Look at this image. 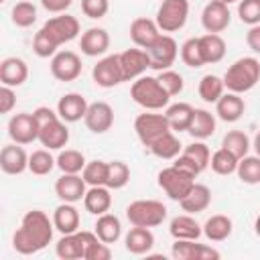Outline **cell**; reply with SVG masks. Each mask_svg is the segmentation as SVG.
<instances>
[{
    "label": "cell",
    "instance_id": "cell-1",
    "mask_svg": "<svg viewBox=\"0 0 260 260\" xmlns=\"http://www.w3.org/2000/svg\"><path fill=\"white\" fill-rule=\"evenodd\" d=\"M53 230L55 223L45 211L30 209L22 215L20 228H16V232L12 234V248L22 256L37 254L51 244Z\"/></svg>",
    "mask_w": 260,
    "mask_h": 260
},
{
    "label": "cell",
    "instance_id": "cell-2",
    "mask_svg": "<svg viewBox=\"0 0 260 260\" xmlns=\"http://www.w3.org/2000/svg\"><path fill=\"white\" fill-rule=\"evenodd\" d=\"M258 81H260V61L256 57H242L234 61L223 75L225 89L234 93H246Z\"/></svg>",
    "mask_w": 260,
    "mask_h": 260
},
{
    "label": "cell",
    "instance_id": "cell-3",
    "mask_svg": "<svg viewBox=\"0 0 260 260\" xmlns=\"http://www.w3.org/2000/svg\"><path fill=\"white\" fill-rule=\"evenodd\" d=\"M130 98L138 106H142L144 110H160L171 100V95L165 91V87L160 85V81L156 77H150V75H140L132 83Z\"/></svg>",
    "mask_w": 260,
    "mask_h": 260
},
{
    "label": "cell",
    "instance_id": "cell-4",
    "mask_svg": "<svg viewBox=\"0 0 260 260\" xmlns=\"http://www.w3.org/2000/svg\"><path fill=\"white\" fill-rule=\"evenodd\" d=\"M126 219L132 225L156 228L167 219V207L156 199H136L126 207Z\"/></svg>",
    "mask_w": 260,
    "mask_h": 260
},
{
    "label": "cell",
    "instance_id": "cell-5",
    "mask_svg": "<svg viewBox=\"0 0 260 260\" xmlns=\"http://www.w3.org/2000/svg\"><path fill=\"white\" fill-rule=\"evenodd\" d=\"M193 185H195V177L187 175L185 171L177 169L175 165L173 167H167V169H162L158 173V187L173 201H179L181 203V199L187 197V193L193 189Z\"/></svg>",
    "mask_w": 260,
    "mask_h": 260
},
{
    "label": "cell",
    "instance_id": "cell-6",
    "mask_svg": "<svg viewBox=\"0 0 260 260\" xmlns=\"http://www.w3.org/2000/svg\"><path fill=\"white\" fill-rule=\"evenodd\" d=\"M189 16V0H162L156 10V24L162 32H177Z\"/></svg>",
    "mask_w": 260,
    "mask_h": 260
},
{
    "label": "cell",
    "instance_id": "cell-7",
    "mask_svg": "<svg viewBox=\"0 0 260 260\" xmlns=\"http://www.w3.org/2000/svg\"><path fill=\"white\" fill-rule=\"evenodd\" d=\"M98 238L95 232L77 230L73 234H63V238L55 244V254L61 260H79L85 258V248Z\"/></svg>",
    "mask_w": 260,
    "mask_h": 260
},
{
    "label": "cell",
    "instance_id": "cell-8",
    "mask_svg": "<svg viewBox=\"0 0 260 260\" xmlns=\"http://www.w3.org/2000/svg\"><path fill=\"white\" fill-rule=\"evenodd\" d=\"M134 130H136L138 140L148 148L158 136H162L165 132H169L171 126H169V120H167L165 114L144 112V114H138V116H136V120H134Z\"/></svg>",
    "mask_w": 260,
    "mask_h": 260
},
{
    "label": "cell",
    "instance_id": "cell-9",
    "mask_svg": "<svg viewBox=\"0 0 260 260\" xmlns=\"http://www.w3.org/2000/svg\"><path fill=\"white\" fill-rule=\"evenodd\" d=\"M148 59H150V69L154 71H165L171 69V65L175 63L177 55H179V47L177 41L171 35H160L150 47L144 49Z\"/></svg>",
    "mask_w": 260,
    "mask_h": 260
},
{
    "label": "cell",
    "instance_id": "cell-10",
    "mask_svg": "<svg viewBox=\"0 0 260 260\" xmlns=\"http://www.w3.org/2000/svg\"><path fill=\"white\" fill-rule=\"evenodd\" d=\"M41 28L45 30V35H47L57 47H61L63 43H69V41H73V39L79 35V20H77L75 16L63 12V14H59V16L49 18Z\"/></svg>",
    "mask_w": 260,
    "mask_h": 260
},
{
    "label": "cell",
    "instance_id": "cell-11",
    "mask_svg": "<svg viewBox=\"0 0 260 260\" xmlns=\"http://www.w3.org/2000/svg\"><path fill=\"white\" fill-rule=\"evenodd\" d=\"M91 77H93V83L98 87H104V89L122 83L124 81V73H122V65H120V55H106V57H102L93 65Z\"/></svg>",
    "mask_w": 260,
    "mask_h": 260
},
{
    "label": "cell",
    "instance_id": "cell-12",
    "mask_svg": "<svg viewBox=\"0 0 260 260\" xmlns=\"http://www.w3.org/2000/svg\"><path fill=\"white\" fill-rule=\"evenodd\" d=\"M8 136L12 142L22 144V146L39 140V124H37L35 114H28V112L14 114L8 120Z\"/></svg>",
    "mask_w": 260,
    "mask_h": 260
},
{
    "label": "cell",
    "instance_id": "cell-13",
    "mask_svg": "<svg viewBox=\"0 0 260 260\" xmlns=\"http://www.w3.org/2000/svg\"><path fill=\"white\" fill-rule=\"evenodd\" d=\"M51 75L57 81H73L81 75V59L75 51H57L51 57Z\"/></svg>",
    "mask_w": 260,
    "mask_h": 260
},
{
    "label": "cell",
    "instance_id": "cell-14",
    "mask_svg": "<svg viewBox=\"0 0 260 260\" xmlns=\"http://www.w3.org/2000/svg\"><path fill=\"white\" fill-rule=\"evenodd\" d=\"M59 116L51 118L49 122L39 126V142L49 150H61L69 142V130Z\"/></svg>",
    "mask_w": 260,
    "mask_h": 260
},
{
    "label": "cell",
    "instance_id": "cell-15",
    "mask_svg": "<svg viewBox=\"0 0 260 260\" xmlns=\"http://www.w3.org/2000/svg\"><path fill=\"white\" fill-rule=\"evenodd\" d=\"M171 254L175 260H217L221 254L205 244H197V240H175Z\"/></svg>",
    "mask_w": 260,
    "mask_h": 260
},
{
    "label": "cell",
    "instance_id": "cell-16",
    "mask_svg": "<svg viewBox=\"0 0 260 260\" xmlns=\"http://www.w3.org/2000/svg\"><path fill=\"white\" fill-rule=\"evenodd\" d=\"M85 185L87 183L83 181V177L79 173H63L55 181V195L65 203H77L87 193Z\"/></svg>",
    "mask_w": 260,
    "mask_h": 260
},
{
    "label": "cell",
    "instance_id": "cell-17",
    "mask_svg": "<svg viewBox=\"0 0 260 260\" xmlns=\"http://www.w3.org/2000/svg\"><path fill=\"white\" fill-rule=\"evenodd\" d=\"M83 122L93 134H104L114 126V110L108 102H93L89 104Z\"/></svg>",
    "mask_w": 260,
    "mask_h": 260
},
{
    "label": "cell",
    "instance_id": "cell-18",
    "mask_svg": "<svg viewBox=\"0 0 260 260\" xmlns=\"http://www.w3.org/2000/svg\"><path fill=\"white\" fill-rule=\"evenodd\" d=\"M230 20H232V14H230V8L228 4L223 2H213L209 0L201 12V24L207 32H221L230 26Z\"/></svg>",
    "mask_w": 260,
    "mask_h": 260
},
{
    "label": "cell",
    "instance_id": "cell-19",
    "mask_svg": "<svg viewBox=\"0 0 260 260\" xmlns=\"http://www.w3.org/2000/svg\"><path fill=\"white\" fill-rule=\"evenodd\" d=\"M120 65H122V73H124V81H132L138 79L140 75H144V71L150 67V59L146 55L144 49H126L120 53Z\"/></svg>",
    "mask_w": 260,
    "mask_h": 260
},
{
    "label": "cell",
    "instance_id": "cell-20",
    "mask_svg": "<svg viewBox=\"0 0 260 260\" xmlns=\"http://www.w3.org/2000/svg\"><path fill=\"white\" fill-rule=\"evenodd\" d=\"M87 108H89L87 100L77 91H69V93L61 95V100L57 102V114L67 124H73V122H79L81 118H85Z\"/></svg>",
    "mask_w": 260,
    "mask_h": 260
},
{
    "label": "cell",
    "instance_id": "cell-21",
    "mask_svg": "<svg viewBox=\"0 0 260 260\" xmlns=\"http://www.w3.org/2000/svg\"><path fill=\"white\" fill-rule=\"evenodd\" d=\"M0 169L6 175H20L28 169V154L22 144H6L0 150Z\"/></svg>",
    "mask_w": 260,
    "mask_h": 260
},
{
    "label": "cell",
    "instance_id": "cell-22",
    "mask_svg": "<svg viewBox=\"0 0 260 260\" xmlns=\"http://www.w3.org/2000/svg\"><path fill=\"white\" fill-rule=\"evenodd\" d=\"M160 37V28L156 24V20L146 18V16H138L130 22V39L136 47L146 49L150 47L156 39Z\"/></svg>",
    "mask_w": 260,
    "mask_h": 260
},
{
    "label": "cell",
    "instance_id": "cell-23",
    "mask_svg": "<svg viewBox=\"0 0 260 260\" xmlns=\"http://www.w3.org/2000/svg\"><path fill=\"white\" fill-rule=\"evenodd\" d=\"M79 49L83 55L87 57H100L110 49V35L106 28L100 26H91L81 35L79 41Z\"/></svg>",
    "mask_w": 260,
    "mask_h": 260
},
{
    "label": "cell",
    "instance_id": "cell-24",
    "mask_svg": "<svg viewBox=\"0 0 260 260\" xmlns=\"http://www.w3.org/2000/svg\"><path fill=\"white\" fill-rule=\"evenodd\" d=\"M28 79V65L20 57H6L0 63V81L2 85L18 87Z\"/></svg>",
    "mask_w": 260,
    "mask_h": 260
},
{
    "label": "cell",
    "instance_id": "cell-25",
    "mask_svg": "<svg viewBox=\"0 0 260 260\" xmlns=\"http://www.w3.org/2000/svg\"><path fill=\"white\" fill-rule=\"evenodd\" d=\"M246 112V102L240 98V93L228 91L215 102V114L223 122H238Z\"/></svg>",
    "mask_w": 260,
    "mask_h": 260
},
{
    "label": "cell",
    "instance_id": "cell-26",
    "mask_svg": "<svg viewBox=\"0 0 260 260\" xmlns=\"http://www.w3.org/2000/svg\"><path fill=\"white\" fill-rule=\"evenodd\" d=\"M124 246L130 254H148L154 246V234L150 232V228H142V225H132L124 238Z\"/></svg>",
    "mask_w": 260,
    "mask_h": 260
},
{
    "label": "cell",
    "instance_id": "cell-27",
    "mask_svg": "<svg viewBox=\"0 0 260 260\" xmlns=\"http://www.w3.org/2000/svg\"><path fill=\"white\" fill-rule=\"evenodd\" d=\"M83 207L85 211H89L91 215H102V213H108L110 207H112V195H110V187L106 185H95V187H89L85 197H83Z\"/></svg>",
    "mask_w": 260,
    "mask_h": 260
},
{
    "label": "cell",
    "instance_id": "cell-28",
    "mask_svg": "<svg viewBox=\"0 0 260 260\" xmlns=\"http://www.w3.org/2000/svg\"><path fill=\"white\" fill-rule=\"evenodd\" d=\"M79 211L73 203H65L61 201V205L55 207L53 211V223H55V230L61 232V234H73L79 230Z\"/></svg>",
    "mask_w": 260,
    "mask_h": 260
},
{
    "label": "cell",
    "instance_id": "cell-29",
    "mask_svg": "<svg viewBox=\"0 0 260 260\" xmlns=\"http://www.w3.org/2000/svg\"><path fill=\"white\" fill-rule=\"evenodd\" d=\"M169 232L175 240H199V236L203 234V228L197 223V219L191 213H183L171 219Z\"/></svg>",
    "mask_w": 260,
    "mask_h": 260
},
{
    "label": "cell",
    "instance_id": "cell-30",
    "mask_svg": "<svg viewBox=\"0 0 260 260\" xmlns=\"http://www.w3.org/2000/svg\"><path fill=\"white\" fill-rule=\"evenodd\" d=\"M193 112L195 108L187 102H177V104H171L165 112L167 120H169V126L171 130H177V132H187L189 130V124L193 120Z\"/></svg>",
    "mask_w": 260,
    "mask_h": 260
},
{
    "label": "cell",
    "instance_id": "cell-31",
    "mask_svg": "<svg viewBox=\"0 0 260 260\" xmlns=\"http://www.w3.org/2000/svg\"><path fill=\"white\" fill-rule=\"evenodd\" d=\"M209 203H211V189L201 183H195L193 189L187 193V197L181 199V207L187 213H201L209 207Z\"/></svg>",
    "mask_w": 260,
    "mask_h": 260
},
{
    "label": "cell",
    "instance_id": "cell-32",
    "mask_svg": "<svg viewBox=\"0 0 260 260\" xmlns=\"http://www.w3.org/2000/svg\"><path fill=\"white\" fill-rule=\"evenodd\" d=\"M195 140H205L215 132V116L203 108H195L193 112V120L189 124L187 130Z\"/></svg>",
    "mask_w": 260,
    "mask_h": 260
},
{
    "label": "cell",
    "instance_id": "cell-33",
    "mask_svg": "<svg viewBox=\"0 0 260 260\" xmlns=\"http://www.w3.org/2000/svg\"><path fill=\"white\" fill-rule=\"evenodd\" d=\"M93 232L98 234V238L106 244H114L120 240L122 236V223L118 219V215L114 213H102L98 215L95 219V225H93Z\"/></svg>",
    "mask_w": 260,
    "mask_h": 260
},
{
    "label": "cell",
    "instance_id": "cell-34",
    "mask_svg": "<svg viewBox=\"0 0 260 260\" xmlns=\"http://www.w3.org/2000/svg\"><path fill=\"white\" fill-rule=\"evenodd\" d=\"M199 47H201V55H203L205 65L207 63H219L225 57V41L217 32H207V35L199 37Z\"/></svg>",
    "mask_w": 260,
    "mask_h": 260
},
{
    "label": "cell",
    "instance_id": "cell-35",
    "mask_svg": "<svg viewBox=\"0 0 260 260\" xmlns=\"http://www.w3.org/2000/svg\"><path fill=\"white\" fill-rule=\"evenodd\" d=\"M232 230H234V221L228 217V215H221V213H215L211 215L205 223H203V236L211 242H223L232 236Z\"/></svg>",
    "mask_w": 260,
    "mask_h": 260
},
{
    "label": "cell",
    "instance_id": "cell-36",
    "mask_svg": "<svg viewBox=\"0 0 260 260\" xmlns=\"http://www.w3.org/2000/svg\"><path fill=\"white\" fill-rule=\"evenodd\" d=\"M148 150H150L154 156H158V158L171 160V158H177V156L181 154L183 144H181L179 138L173 134V130H169V132H165L162 136H158V138L148 146Z\"/></svg>",
    "mask_w": 260,
    "mask_h": 260
},
{
    "label": "cell",
    "instance_id": "cell-37",
    "mask_svg": "<svg viewBox=\"0 0 260 260\" xmlns=\"http://www.w3.org/2000/svg\"><path fill=\"white\" fill-rule=\"evenodd\" d=\"M197 91H199V98H201L203 102H207V104H215V102L223 95V91H225L223 77H217V75H213V73L203 75V77L199 79V87H197Z\"/></svg>",
    "mask_w": 260,
    "mask_h": 260
},
{
    "label": "cell",
    "instance_id": "cell-38",
    "mask_svg": "<svg viewBox=\"0 0 260 260\" xmlns=\"http://www.w3.org/2000/svg\"><path fill=\"white\" fill-rule=\"evenodd\" d=\"M238 162H240V158L234 152H230L228 148H223V146L217 148L211 154V158H209V167L217 175H232V173H236Z\"/></svg>",
    "mask_w": 260,
    "mask_h": 260
},
{
    "label": "cell",
    "instance_id": "cell-39",
    "mask_svg": "<svg viewBox=\"0 0 260 260\" xmlns=\"http://www.w3.org/2000/svg\"><path fill=\"white\" fill-rule=\"evenodd\" d=\"M236 175L246 185H258L260 183V156L258 154H254V156H250V154L242 156L240 162H238Z\"/></svg>",
    "mask_w": 260,
    "mask_h": 260
},
{
    "label": "cell",
    "instance_id": "cell-40",
    "mask_svg": "<svg viewBox=\"0 0 260 260\" xmlns=\"http://www.w3.org/2000/svg\"><path fill=\"white\" fill-rule=\"evenodd\" d=\"M55 167H57V158H53L49 148H39L28 154V171L32 175H39V177L49 175Z\"/></svg>",
    "mask_w": 260,
    "mask_h": 260
},
{
    "label": "cell",
    "instance_id": "cell-41",
    "mask_svg": "<svg viewBox=\"0 0 260 260\" xmlns=\"http://www.w3.org/2000/svg\"><path fill=\"white\" fill-rule=\"evenodd\" d=\"M221 146L228 148L230 152H234L238 158H242V156L248 154L252 142H250V138H248L246 132H242V130H230V132H225V136L221 138Z\"/></svg>",
    "mask_w": 260,
    "mask_h": 260
},
{
    "label": "cell",
    "instance_id": "cell-42",
    "mask_svg": "<svg viewBox=\"0 0 260 260\" xmlns=\"http://www.w3.org/2000/svg\"><path fill=\"white\" fill-rule=\"evenodd\" d=\"M85 162L87 160H85L83 152L75 150V148H65L57 156V167L61 169V173H81Z\"/></svg>",
    "mask_w": 260,
    "mask_h": 260
},
{
    "label": "cell",
    "instance_id": "cell-43",
    "mask_svg": "<svg viewBox=\"0 0 260 260\" xmlns=\"http://www.w3.org/2000/svg\"><path fill=\"white\" fill-rule=\"evenodd\" d=\"M10 18H12V22H14L16 26L28 28V26H32V24L37 22V6H35L32 2L20 0V2H16V4L12 6Z\"/></svg>",
    "mask_w": 260,
    "mask_h": 260
},
{
    "label": "cell",
    "instance_id": "cell-44",
    "mask_svg": "<svg viewBox=\"0 0 260 260\" xmlns=\"http://www.w3.org/2000/svg\"><path fill=\"white\" fill-rule=\"evenodd\" d=\"M81 177L89 187L106 185V181H108V162L106 160H89V162H85V167L81 171Z\"/></svg>",
    "mask_w": 260,
    "mask_h": 260
},
{
    "label": "cell",
    "instance_id": "cell-45",
    "mask_svg": "<svg viewBox=\"0 0 260 260\" xmlns=\"http://www.w3.org/2000/svg\"><path fill=\"white\" fill-rule=\"evenodd\" d=\"M130 181V167L122 160H110L108 162V181L106 187L110 189H122Z\"/></svg>",
    "mask_w": 260,
    "mask_h": 260
},
{
    "label": "cell",
    "instance_id": "cell-46",
    "mask_svg": "<svg viewBox=\"0 0 260 260\" xmlns=\"http://www.w3.org/2000/svg\"><path fill=\"white\" fill-rule=\"evenodd\" d=\"M181 61L193 69L205 65L203 55H201V47H199V37H191L181 45Z\"/></svg>",
    "mask_w": 260,
    "mask_h": 260
},
{
    "label": "cell",
    "instance_id": "cell-47",
    "mask_svg": "<svg viewBox=\"0 0 260 260\" xmlns=\"http://www.w3.org/2000/svg\"><path fill=\"white\" fill-rule=\"evenodd\" d=\"M181 154H185V156H189L199 169H201V173L209 167V158H211V152H209V146L205 144V142H201V140H195V142H191V144H187L183 150H181Z\"/></svg>",
    "mask_w": 260,
    "mask_h": 260
},
{
    "label": "cell",
    "instance_id": "cell-48",
    "mask_svg": "<svg viewBox=\"0 0 260 260\" xmlns=\"http://www.w3.org/2000/svg\"><path fill=\"white\" fill-rule=\"evenodd\" d=\"M156 79L160 81V85L165 87V91L173 98V95H179L185 87V81H183V75L173 71V69H165V71H158Z\"/></svg>",
    "mask_w": 260,
    "mask_h": 260
},
{
    "label": "cell",
    "instance_id": "cell-49",
    "mask_svg": "<svg viewBox=\"0 0 260 260\" xmlns=\"http://www.w3.org/2000/svg\"><path fill=\"white\" fill-rule=\"evenodd\" d=\"M238 16L244 24H260V0H240L238 2Z\"/></svg>",
    "mask_w": 260,
    "mask_h": 260
},
{
    "label": "cell",
    "instance_id": "cell-50",
    "mask_svg": "<svg viewBox=\"0 0 260 260\" xmlns=\"http://www.w3.org/2000/svg\"><path fill=\"white\" fill-rule=\"evenodd\" d=\"M57 49H59V47L45 35L43 28H41L39 32H35V37H32V51H35L37 57H41V59L53 57V55L57 53Z\"/></svg>",
    "mask_w": 260,
    "mask_h": 260
},
{
    "label": "cell",
    "instance_id": "cell-51",
    "mask_svg": "<svg viewBox=\"0 0 260 260\" xmlns=\"http://www.w3.org/2000/svg\"><path fill=\"white\" fill-rule=\"evenodd\" d=\"M108 10H110V0H81V12L91 20L104 18Z\"/></svg>",
    "mask_w": 260,
    "mask_h": 260
},
{
    "label": "cell",
    "instance_id": "cell-52",
    "mask_svg": "<svg viewBox=\"0 0 260 260\" xmlns=\"http://www.w3.org/2000/svg\"><path fill=\"white\" fill-rule=\"evenodd\" d=\"M112 258V250L110 244L102 242L100 238H95L87 248H85V258L83 260H110Z\"/></svg>",
    "mask_w": 260,
    "mask_h": 260
},
{
    "label": "cell",
    "instance_id": "cell-53",
    "mask_svg": "<svg viewBox=\"0 0 260 260\" xmlns=\"http://www.w3.org/2000/svg\"><path fill=\"white\" fill-rule=\"evenodd\" d=\"M16 106V93L10 85H2L0 87V112L2 114H10L12 108Z\"/></svg>",
    "mask_w": 260,
    "mask_h": 260
},
{
    "label": "cell",
    "instance_id": "cell-54",
    "mask_svg": "<svg viewBox=\"0 0 260 260\" xmlns=\"http://www.w3.org/2000/svg\"><path fill=\"white\" fill-rule=\"evenodd\" d=\"M173 165H175L177 169L185 171L187 175L195 177V179H197V177L201 175V169H199V167H197V165H195V162H193V160H191L189 156H185V154H179V156L175 158V162H173Z\"/></svg>",
    "mask_w": 260,
    "mask_h": 260
},
{
    "label": "cell",
    "instance_id": "cell-55",
    "mask_svg": "<svg viewBox=\"0 0 260 260\" xmlns=\"http://www.w3.org/2000/svg\"><path fill=\"white\" fill-rule=\"evenodd\" d=\"M71 4H73V0H41V6L53 14H63Z\"/></svg>",
    "mask_w": 260,
    "mask_h": 260
},
{
    "label": "cell",
    "instance_id": "cell-56",
    "mask_svg": "<svg viewBox=\"0 0 260 260\" xmlns=\"http://www.w3.org/2000/svg\"><path fill=\"white\" fill-rule=\"evenodd\" d=\"M246 43H248V47H250L254 53L260 55V24L250 26V30L246 32Z\"/></svg>",
    "mask_w": 260,
    "mask_h": 260
},
{
    "label": "cell",
    "instance_id": "cell-57",
    "mask_svg": "<svg viewBox=\"0 0 260 260\" xmlns=\"http://www.w3.org/2000/svg\"><path fill=\"white\" fill-rule=\"evenodd\" d=\"M252 148H254V152L260 156V130L256 132V136H254V140H252Z\"/></svg>",
    "mask_w": 260,
    "mask_h": 260
},
{
    "label": "cell",
    "instance_id": "cell-58",
    "mask_svg": "<svg viewBox=\"0 0 260 260\" xmlns=\"http://www.w3.org/2000/svg\"><path fill=\"white\" fill-rule=\"evenodd\" d=\"M254 232H256V236L260 238V215H258L256 221H254Z\"/></svg>",
    "mask_w": 260,
    "mask_h": 260
},
{
    "label": "cell",
    "instance_id": "cell-59",
    "mask_svg": "<svg viewBox=\"0 0 260 260\" xmlns=\"http://www.w3.org/2000/svg\"><path fill=\"white\" fill-rule=\"evenodd\" d=\"M213 2H223V4H228V6H230V4H234V2H240V0H213Z\"/></svg>",
    "mask_w": 260,
    "mask_h": 260
},
{
    "label": "cell",
    "instance_id": "cell-60",
    "mask_svg": "<svg viewBox=\"0 0 260 260\" xmlns=\"http://www.w3.org/2000/svg\"><path fill=\"white\" fill-rule=\"evenodd\" d=\"M0 2H6V0H0Z\"/></svg>",
    "mask_w": 260,
    "mask_h": 260
},
{
    "label": "cell",
    "instance_id": "cell-61",
    "mask_svg": "<svg viewBox=\"0 0 260 260\" xmlns=\"http://www.w3.org/2000/svg\"><path fill=\"white\" fill-rule=\"evenodd\" d=\"M24 2H30V0H24Z\"/></svg>",
    "mask_w": 260,
    "mask_h": 260
}]
</instances>
